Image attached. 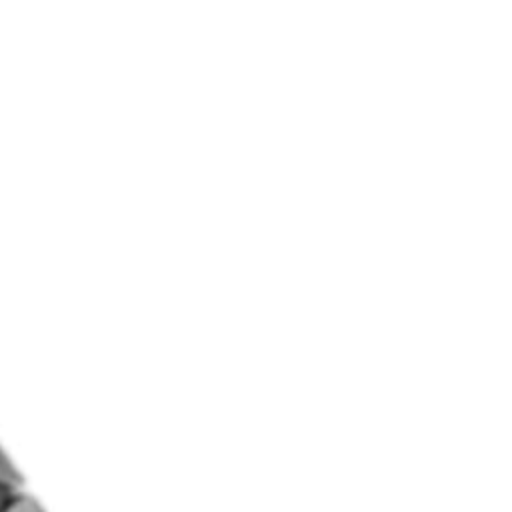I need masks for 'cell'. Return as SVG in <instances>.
Instances as JSON below:
<instances>
[{
  "label": "cell",
  "instance_id": "obj_1",
  "mask_svg": "<svg viewBox=\"0 0 512 512\" xmlns=\"http://www.w3.org/2000/svg\"><path fill=\"white\" fill-rule=\"evenodd\" d=\"M0 486H4L8 492H22L24 480L18 474V470L12 466L8 456L0 450Z\"/></svg>",
  "mask_w": 512,
  "mask_h": 512
},
{
  "label": "cell",
  "instance_id": "obj_2",
  "mask_svg": "<svg viewBox=\"0 0 512 512\" xmlns=\"http://www.w3.org/2000/svg\"><path fill=\"white\" fill-rule=\"evenodd\" d=\"M2 512H44L42 506L32 498V496H26L22 492L16 494V498H12Z\"/></svg>",
  "mask_w": 512,
  "mask_h": 512
},
{
  "label": "cell",
  "instance_id": "obj_3",
  "mask_svg": "<svg viewBox=\"0 0 512 512\" xmlns=\"http://www.w3.org/2000/svg\"><path fill=\"white\" fill-rule=\"evenodd\" d=\"M8 496H10V492L4 488V486H0V512L4 510V506L8 504L6 500H8Z\"/></svg>",
  "mask_w": 512,
  "mask_h": 512
}]
</instances>
